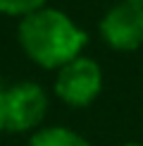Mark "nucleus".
Listing matches in <instances>:
<instances>
[{"label":"nucleus","instance_id":"6e6552de","mask_svg":"<svg viewBox=\"0 0 143 146\" xmlns=\"http://www.w3.org/2000/svg\"><path fill=\"white\" fill-rule=\"evenodd\" d=\"M127 3H131V5H136V7L143 10V0H127Z\"/></svg>","mask_w":143,"mask_h":146},{"label":"nucleus","instance_id":"7ed1b4c3","mask_svg":"<svg viewBox=\"0 0 143 146\" xmlns=\"http://www.w3.org/2000/svg\"><path fill=\"white\" fill-rule=\"evenodd\" d=\"M48 113V94L33 82H19L5 91V132H36Z\"/></svg>","mask_w":143,"mask_h":146},{"label":"nucleus","instance_id":"20e7f679","mask_svg":"<svg viewBox=\"0 0 143 146\" xmlns=\"http://www.w3.org/2000/svg\"><path fill=\"white\" fill-rule=\"evenodd\" d=\"M98 29H100V38L112 50H122V53L138 50L143 46V10L122 0L105 12Z\"/></svg>","mask_w":143,"mask_h":146},{"label":"nucleus","instance_id":"0eeeda50","mask_svg":"<svg viewBox=\"0 0 143 146\" xmlns=\"http://www.w3.org/2000/svg\"><path fill=\"white\" fill-rule=\"evenodd\" d=\"M5 89L3 84H0V132H5Z\"/></svg>","mask_w":143,"mask_h":146},{"label":"nucleus","instance_id":"f257e3e1","mask_svg":"<svg viewBox=\"0 0 143 146\" xmlns=\"http://www.w3.org/2000/svg\"><path fill=\"white\" fill-rule=\"evenodd\" d=\"M22 50L43 70H60L81 55L88 43V34L67 12L55 7H41L22 17L17 29Z\"/></svg>","mask_w":143,"mask_h":146},{"label":"nucleus","instance_id":"39448f33","mask_svg":"<svg viewBox=\"0 0 143 146\" xmlns=\"http://www.w3.org/2000/svg\"><path fill=\"white\" fill-rule=\"evenodd\" d=\"M29 146H91V141L69 127L52 125V127H38L29 139Z\"/></svg>","mask_w":143,"mask_h":146},{"label":"nucleus","instance_id":"1a4fd4ad","mask_svg":"<svg viewBox=\"0 0 143 146\" xmlns=\"http://www.w3.org/2000/svg\"><path fill=\"white\" fill-rule=\"evenodd\" d=\"M122 146H143L141 141H127V144H122Z\"/></svg>","mask_w":143,"mask_h":146},{"label":"nucleus","instance_id":"423d86ee","mask_svg":"<svg viewBox=\"0 0 143 146\" xmlns=\"http://www.w3.org/2000/svg\"><path fill=\"white\" fill-rule=\"evenodd\" d=\"M48 0H0V15L7 17H26L31 12L45 7Z\"/></svg>","mask_w":143,"mask_h":146},{"label":"nucleus","instance_id":"f03ea898","mask_svg":"<svg viewBox=\"0 0 143 146\" xmlns=\"http://www.w3.org/2000/svg\"><path fill=\"white\" fill-rule=\"evenodd\" d=\"M103 91V70L93 58L79 55L57 70L55 96L69 108H86Z\"/></svg>","mask_w":143,"mask_h":146}]
</instances>
